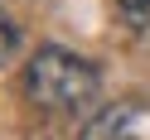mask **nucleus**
Here are the masks:
<instances>
[{
  "label": "nucleus",
  "mask_w": 150,
  "mask_h": 140,
  "mask_svg": "<svg viewBox=\"0 0 150 140\" xmlns=\"http://www.w3.org/2000/svg\"><path fill=\"white\" fill-rule=\"evenodd\" d=\"M102 92V72L92 58L73 49H58V44H44L29 63H24V97L44 111H87Z\"/></svg>",
  "instance_id": "1"
},
{
  "label": "nucleus",
  "mask_w": 150,
  "mask_h": 140,
  "mask_svg": "<svg viewBox=\"0 0 150 140\" xmlns=\"http://www.w3.org/2000/svg\"><path fill=\"white\" fill-rule=\"evenodd\" d=\"M126 130H131V106H107L87 116L78 140H126Z\"/></svg>",
  "instance_id": "2"
},
{
  "label": "nucleus",
  "mask_w": 150,
  "mask_h": 140,
  "mask_svg": "<svg viewBox=\"0 0 150 140\" xmlns=\"http://www.w3.org/2000/svg\"><path fill=\"white\" fill-rule=\"evenodd\" d=\"M15 53H20V24H15L10 15L0 10V68H5Z\"/></svg>",
  "instance_id": "3"
},
{
  "label": "nucleus",
  "mask_w": 150,
  "mask_h": 140,
  "mask_svg": "<svg viewBox=\"0 0 150 140\" xmlns=\"http://www.w3.org/2000/svg\"><path fill=\"white\" fill-rule=\"evenodd\" d=\"M116 5L131 15V20H145V15H150V0H116Z\"/></svg>",
  "instance_id": "4"
}]
</instances>
